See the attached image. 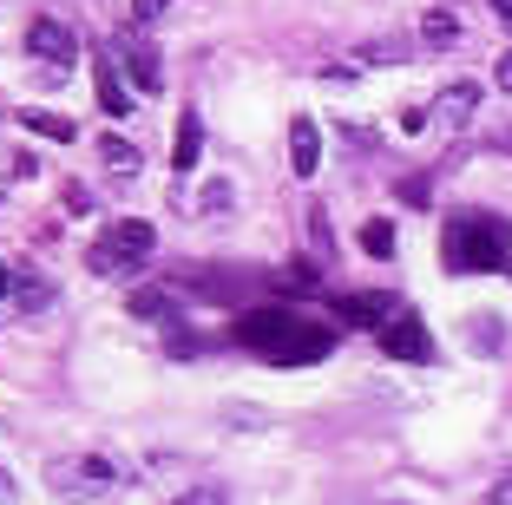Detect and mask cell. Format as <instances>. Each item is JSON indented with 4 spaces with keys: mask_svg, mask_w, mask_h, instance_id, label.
<instances>
[{
    "mask_svg": "<svg viewBox=\"0 0 512 505\" xmlns=\"http://www.w3.org/2000/svg\"><path fill=\"white\" fill-rule=\"evenodd\" d=\"M237 342L250 348V355H263L270 368H309V361H322L335 348V328L309 322V315H296V309H243Z\"/></svg>",
    "mask_w": 512,
    "mask_h": 505,
    "instance_id": "obj_1",
    "label": "cell"
},
{
    "mask_svg": "<svg viewBox=\"0 0 512 505\" xmlns=\"http://www.w3.org/2000/svg\"><path fill=\"white\" fill-rule=\"evenodd\" d=\"M440 256H447V269H460V276H486V269H499L512 256V223L499 217V210H460V217H447Z\"/></svg>",
    "mask_w": 512,
    "mask_h": 505,
    "instance_id": "obj_2",
    "label": "cell"
},
{
    "mask_svg": "<svg viewBox=\"0 0 512 505\" xmlns=\"http://www.w3.org/2000/svg\"><path fill=\"white\" fill-rule=\"evenodd\" d=\"M151 243H158V230H151L145 217H119L106 237L92 243L86 263H92V276H132V269L151 256Z\"/></svg>",
    "mask_w": 512,
    "mask_h": 505,
    "instance_id": "obj_3",
    "label": "cell"
},
{
    "mask_svg": "<svg viewBox=\"0 0 512 505\" xmlns=\"http://www.w3.org/2000/svg\"><path fill=\"white\" fill-rule=\"evenodd\" d=\"M381 348H388L394 361H414V368L434 361V335H427V322L414 309H394L388 322H381Z\"/></svg>",
    "mask_w": 512,
    "mask_h": 505,
    "instance_id": "obj_4",
    "label": "cell"
},
{
    "mask_svg": "<svg viewBox=\"0 0 512 505\" xmlns=\"http://www.w3.org/2000/svg\"><path fill=\"white\" fill-rule=\"evenodd\" d=\"M27 53H33V60H46V66H73L79 60V40H73L66 20H33V27H27Z\"/></svg>",
    "mask_w": 512,
    "mask_h": 505,
    "instance_id": "obj_5",
    "label": "cell"
},
{
    "mask_svg": "<svg viewBox=\"0 0 512 505\" xmlns=\"http://www.w3.org/2000/svg\"><path fill=\"white\" fill-rule=\"evenodd\" d=\"M53 486L60 492H112L119 486V466L112 460H66V466H53Z\"/></svg>",
    "mask_w": 512,
    "mask_h": 505,
    "instance_id": "obj_6",
    "label": "cell"
},
{
    "mask_svg": "<svg viewBox=\"0 0 512 505\" xmlns=\"http://www.w3.org/2000/svg\"><path fill=\"white\" fill-rule=\"evenodd\" d=\"M92 86H99V112H106V119H125V112H132V92H125L119 60H112V53L92 60Z\"/></svg>",
    "mask_w": 512,
    "mask_h": 505,
    "instance_id": "obj_7",
    "label": "cell"
},
{
    "mask_svg": "<svg viewBox=\"0 0 512 505\" xmlns=\"http://www.w3.org/2000/svg\"><path fill=\"white\" fill-rule=\"evenodd\" d=\"M289 171H296V178H316V171H322V132H316V119H289Z\"/></svg>",
    "mask_w": 512,
    "mask_h": 505,
    "instance_id": "obj_8",
    "label": "cell"
},
{
    "mask_svg": "<svg viewBox=\"0 0 512 505\" xmlns=\"http://www.w3.org/2000/svg\"><path fill=\"white\" fill-rule=\"evenodd\" d=\"M197 151H204V119H197L191 105H184V119H178V132H171V171H197Z\"/></svg>",
    "mask_w": 512,
    "mask_h": 505,
    "instance_id": "obj_9",
    "label": "cell"
},
{
    "mask_svg": "<svg viewBox=\"0 0 512 505\" xmlns=\"http://www.w3.org/2000/svg\"><path fill=\"white\" fill-rule=\"evenodd\" d=\"M119 60H125V73L138 79V92H158V86H165V73H158V53H151L145 40H132V46L119 53Z\"/></svg>",
    "mask_w": 512,
    "mask_h": 505,
    "instance_id": "obj_10",
    "label": "cell"
},
{
    "mask_svg": "<svg viewBox=\"0 0 512 505\" xmlns=\"http://www.w3.org/2000/svg\"><path fill=\"white\" fill-rule=\"evenodd\" d=\"M473 105H480V86H473V79H453V86L440 92V119H447V125H467Z\"/></svg>",
    "mask_w": 512,
    "mask_h": 505,
    "instance_id": "obj_11",
    "label": "cell"
},
{
    "mask_svg": "<svg viewBox=\"0 0 512 505\" xmlns=\"http://www.w3.org/2000/svg\"><path fill=\"white\" fill-rule=\"evenodd\" d=\"M388 315H394L388 296H342V322H355V328H381Z\"/></svg>",
    "mask_w": 512,
    "mask_h": 505,
    "instance_id": "obj_12",
    "label": "cell"
},
{
    "mask_svg": "<svg viewBox=\"0 0 512 505\" xmlns=\"http://www.w3.org/2000/svg\"><path fill=\"white\" fill-rule=\"evenodd\" d=\"M421 40H427V46H447V40H460V20H453L447 7H427V14H421Z\"/></svg>",
    "mask_w": 512,
    "mask_h": 505,
    "instance_id": "obj_13",
    "label": "cell"
},
{
    "mask_svg": "<svg viewBox=\"0 0 512 505\" xmlns=\"http://www.w3.org/2000/svg\"><path fill=\"white\" fill-rule=\"evenodd\" d=\"M20 125H27V132H40V138H73V119H60V112H20Z\"/></svg>",
    "mask_w": 512,
    "mask_h": 505,
    "instance_id": "obj_14",
    "label": "cell"
},
{
    "mask_svg": "<svg viewBox=\"0 0 512 505\" xmlns=\"http://www.w3.org/2000/svg\"><path fill=\"white\" fill-rule=\"evenodd\" d=\"M99 158H106L119 178H125V171H138V145H125V138H112V132L99 138Z\"/></svg>",
    "mask_w": 512,
    "mask_h": 505,
    "instance_id": "obj_15",
    "label": "cell"
},
{
    "mask_svg": "<svg viewBox=\"0 0 512 505\" xmlns=\"http://www.w3.org/2000/svg\"><path fill=\"white\" fill-rule=\"evenodd\" d=\"M362 250H368V256H394V223H388V217L362 223Z\"/></svg>",
    "mask_w": 512,
    "mask_h": 505,
    "instance_id": "obj_16",
    "label": "cell"
},
{
    "mask_svg": "<svg viewBox=\"0 0 512 505\" xmlns=\"http://www.w3.org/2000/svg\"><path fill=\"white\" fill-rule=\"evenodd\" d=\"M132 315H151V322H158V315H171V296H158V289H151V296H132Z\"/></svg>",
    "mask_w": 512,
    "mask_h": 505,
    "instance_id": "obj_17",
    "label": "cell"
},
{
    "mask_svg": "<svg viewBox=\"0 0 512 505\" xmlns=\"http://www.w3.org/2000/svg\"><path fill=\"white\" fill-rule=\"evenodd\" d=\"M171 505H224V486H191L184 499H171Z\"/></svg>",
    "mask_w": 512,
    "mask_h": 505,
    "instance_id": "obj_18",
    "label": "cell"
},
{
    "mask_svg": "<svg viewBox=\"0 0 512 505\" xmlns=\"http://www.w3.org/2000/svg\"><path fill=\"white\" fill-rule=\"evenodd\" d=\"M132 7H138V20H158V14L171 7V0H132Z\"/></svg>",
    "mask_w": 512,
    "mask_h": 505,
    "instance_id": "obj_19",
    "label": "cell"
},
{
    "mask_svg": "<svg viewBox=\"0 0 512 505\" xmlns=\"http://www.w3.org/2000/svg\"><path fill=\"white\" fill-rule=\"evenodd\" d=\"M493 14H499V27L512 33V0H493Z\"/></svg>",
    "mask_w": 512,
    "mask_h": 505,
    "instance_id": "obj_20",
    "label": "cell"
},
{
    "mask_svg": "<svg viewBox=\"0 0 512 505\" xmlns=\"http://www.w3.org/2000/svg\"><path fill=\"white\" fill-rule=\"evenodd\" d=\"M499 86L512 92V53H499Z\"/></svg>",
    "mask_w": 512,
    "mask_h": 505,
    "instance_id": "obj_21",
    "label": "cell"
},
{
    "mask_svg": "<svg viewBox=\"0 0 512 505\" xmlns=\"http://www.w3.org/2000/svg\"><path fill=\"white\" fill-rule=\"evenodd\" d=\"M493 499H506V505H512V479H499V486H493Z\"/></svg>",
    "mask_w": 512,
    "mask_h": 505,
    "instance_id": "obj_22",
    "label": "cell"
},
{
    "mask_svg": "<svg viewBox=\"0 0 512 505\" xmlns=\"http://www.w3.org/2000/svg\"><path fill=\"white\" fill-rule=\"evenodd\" d=\"M7 289H14V276H7V263H0V296H7Z\"/></svg>",
    "mask_w": 512,
    "mask_h": 505,
    "instance_id": "obj_23",
    "label": "cell"
},
{
    "mask_svg": "<svg viewBox=\"0 0 512 505\" xmlns=\"http://www.w3.org/2000/svg\"><path fill=\"white\" fill-rule=\"evenodd\" d=\"M0 505H7V473H0Z\"/></svg>",
    "mask_w": 512,
    "mask_h": 505,
    "instance_id": "obj_24",
    "label": "cell"
}]
</instances>
